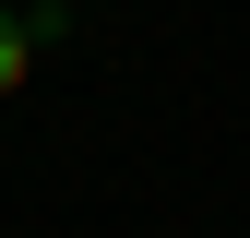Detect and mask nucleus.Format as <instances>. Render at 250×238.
Returning a JSON list of instances; mask_svg holds the SVG:
<instances>
[{"mask_svg": "<svg viewBox=\"0 0 250 238\" xmlns=\"http://www.w3.org/2000/svg\"><path fill=\"white\" fill-rule=\"evenodd\" d=\"M48 48H60V12H12V0H0V96H24V83H36Z\"/></svg>", "mask_w": 250, "mask_h": 238, "instance_id": "nucleus-1", "label": "nucleus"}]
</instances>
